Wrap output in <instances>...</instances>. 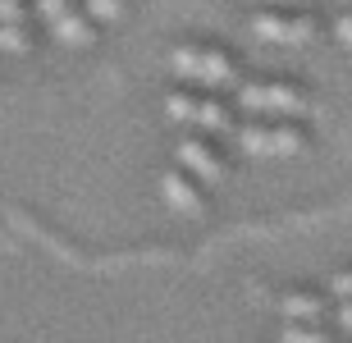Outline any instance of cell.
<instances>
[{"instance_id": "6da1fadb", "label": "cell", "mask_w": 352, "mask_h": 343, "mask_svg": "<svg viewBox=\"0 0 352 343\" xmlns=\"http://www.w3.org/2000/svg\"><path fill=\"white\" fill-rule=\"evenodd\" d=\"M170 69L183 82H197V87H234L238 82L234 60L224 51H210V46H174Z\"/></svg>"}, {"instance_id": "7a4b0ae2", "label": "cell", "mask_w": 352, "mask_h": 343, "mask_svg": "<svg viewBox=\"0 0 352 343\" xmlns=\"http://www.w3.org/2000/svg\"><path fill=\"white\" fill-rule=\"evenodd\" d=\"M238 106L256 119H302L311 110V101L288 87V82H243L238 87Z\"/></svg>"}, {"instance_id": "3957f363", "label": "cell", "mask_w": 352, "mask_h": 343, "mask_svg": "<svg viewBox=\"0 0 352 343\" xmlns=\"http://www.w3.org/2000/svg\"><path fill=\"white\" fill-rule=\"evenodd\" d=\"M37 14H41L46 32H51L60 46L82 51V46H91V37H96V32H91V19L74 10V0H37Z\"/></svg>"}, {"instance_id": "277c9868", "label": "cell", "mask_w": 352, "mask_h": 343, "mask_svg": "<svg viewBox=\"0 0 352 343\" xmlns=\"http://www.w3.org/2000/svg\"><path fill=\"white\" fill-rule=\"evenodd\" d=\"M238 146L261 160H284L302 151V133L288 124H248V129H238Z\"/></svg>"}, {"instance_id": "5b68a950", "label": "cell", "mask_w": 352, "mask_h": 343, "mask_svg": "<svg viewBox=\"0 0 352 343\" xmlns=\"http://www.w3.org/2000/svg\"><path fill=\"white\" fill-rule=\"evenodd\" d=\"M165 115L174 119V124H192V129L201 133H229L234 124H229V110L220 106V101H201V96H165Z\"/></svg>"}, {"instance_id": "8992f818", "label": "cell", "mask_w": 352, "mask_h": 343, "mask_svg": "<svg viewBox=\"0 0 352 343\" xmlns=\"http://www.w3.org/2000/svg\"><path fill=\"white\" fill-rule=\"evenodd\" d=\"M252 32H256V41H265V46H307V41L316 37V23L311 19H293V14H256L252 19Z\"/></svg>"}, {"instance_id": "52a82bcc", "label": "cell", "mask_w": 352, "mask_h": 343, "mask_svg": "<svg viewBox=\"0 0 352 343\" xmlns=\"http://www.w3.org/2000/svg\"><path fill=\"white\" fill-rule=\"evenodd\" d=\"M174 156H179L183 174H192V179H201V184H220L224 179V160L215 156L206 142H197V137H183V142L174 146Z\"/></svg>"}, {"instance_id": "ba28073f", "label": "cell", "mask_w": 352, "mask_h": 343, "mask_svg": "<svg viewBox=\"0 0 352 343\" xmlns=\"http://www.w3.org/2000/svg\"><path fill=\"white\" fill-rule=\"evenodd\" d=\"M160 197H165V206L179 215H188V220H197V215L206 211V201H201V192L192 188V179L188 174H165L160 179Z\"/></svg>"}, {"instance_id": "9c48e42d", "label": "cell", "mask_w": 352, "mask_h": 343, "mask_svg": "<svg viewBox=\"0 0 352 343\" xmlns=\"http://www.w3.org/2000/svg\"><path fill=\"white\" fill-rule=\"evenodd\" d=\"M0 51L5 55L28 51V27H23V5L19 0H0Z\"/></svg>"}, {"instance_id": "30bf717a", "label": "cell", "mask_w": 352, "mask_h": 343, "mask_svg": "<svg viewBox=\"0 0 352 343\" xmlns=\"http://www.w3.org/2000/svg\"><path fill=\"white\" fill-rule=\"evenodd\" d=\"M279 311H284L288 320H307V325H311V320L325 316V302L311 298V293H288L284 302H279Z\"/></svg>"}, {"instance_id": "8fae6325", "label": "cell", "mask_w": 352, "mask_h": 343, "mask_svg": "<svg viewBox=\"0 0 352 343\" xmlns=\"http://www.w3.org/2000/svg\"><path fill=\"white\" fill-rule=\"evenodd\" d=\"M279 343H329V334H320L307 320H288V330L279 334Z\"/></svg>"}, {"instance_id": "7c38bea8", "label": "cell", "mask_w": 352, "mask_h": 343, "mask_svg": "<svg viewBox=\"0 0 352 343\" xmlns=\"http://www.w3.org/2000/svg\"><path fill=\"white\" fill-rule=\"evenodd\" d=\"M82 5H87V14L96 23H115L119 14H124V0H82Z\"/></svg>"}, {"instance_id": "4fadbf2b", "label": "cell", "mask_w": 352, "mask_h": 343, "mask_svg": "<svg viewBox=\"0 0 352 343\" xmlns=\"http://www.w3.org/2000/svg\"><path fill=\"white\" fill-rule=\"evenodd\" d=\"M329 293H334L339 302H343V298H352V270H343V275L329 279Z\"/></svg>"}, {"instance_id": "5bb4252c", "label": "cell", "mask_w": 352, "mask_h": 343, "mask_svg": "<svg viewBox=\"0 0 352 343\" xmlns=\"http://www.w3.org/2000/svg\"><path fill=\"white\" fill-rule=\"evenodd\" d=\"M334 37H339V46H348V51H352V14H343L339 23H334Z\"/></svg>"}, {"instance_id": "9a60e30c", "label": "cell", "mask_w": 352, "mask_h": 343, "mask_svg": "<svg viewBox=\"0 0 352 343\" xmlns=\"http://www.w3.org/2000/svg\"><path fill=\"white\" fill-rule=\"evenodd\" d=\"M339 325H343V330H352V298H343V302H339Z\"/></svg>"}, {"instance_id": "2e32d148", "label": "cell", "mask_w": 352, "mask_h": 343, "mask_svg": "<svg viewBox=\"0 0 352 343\" xmlns=\"http://www.w3.org/2000/svg\"><path fill=\"white\" fill-rule=\"evenodd\" d=\"M256 5H307V0H256Z\"/></svg>"}, {"instance_id": "e0dca14e", "label": "cell", "mask_w": 352, "mask_h": 343, "mask_svg": "<svg viewBox=\"0 0 352 343\" xmlns=\"http://www.w3.org/2000/svg\"><path fill=\"white\" fill-rule=\"evenodd\" d=\"M343 5H352V0H343Z\"/></svg>"}]
</instances>
